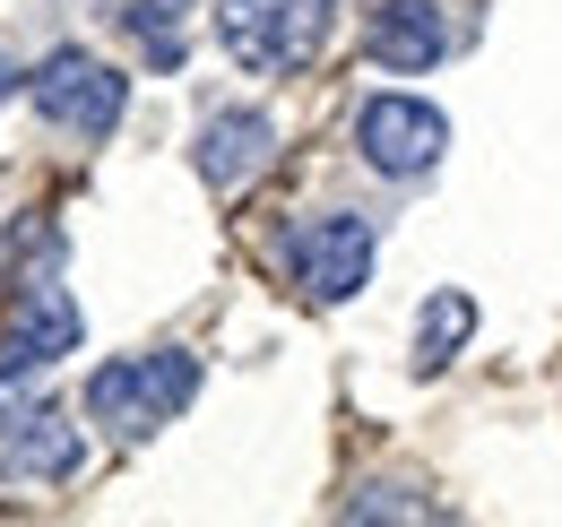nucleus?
I'll return each mask as SVG.
<instances>
[{
  "label": "nucleus",
  "instance_id": "1",
  "mask_svg": "<svg viewBox=\"0 0 562 527\" xmlns=\"http://www.w3.org/2000/svg\"><path fill=\"white\" fill-rule=\"evenodd\" d=\"M225 61L251 69V78H285V69H312L338 35V0H216L209 9Z\"/></svg>",
  "mask_w": 562,
  "mask_h": 527
},
{
  "label": "nucleus",
  "instance_id": "2",
  "mask_svg": "<svg viewBox=\"0 0 562 527\" xmlns=\"http://www.w3.org/2000/svg\"><path fill=\"white\" fill-rule=\"evenodd\" d=\"M191 397H200V355H191V346H147V355H113V363H95V381H87V415H95L113 441H147V433L173 424Z\"/></svg>",
  "mask_w": 562,
  "mask_h": 527
},
{
  "label": "nucleus",
  "instance_id": "3",
  "mask_svg": "<svg viewBox=\"0 0 562 527\" xmlns=\"http://www.w3.org/2000/svg\"><path fill=\"white\" fill-rule=\"evenodd\" d=\"M26 96H35V113L53 131H70V138H113L122 113H131V78L104 53H87V44H53L26 69Z\"/></svg>",
  "mask_w": 562,
  "mask_h": 527
},
{
  "label": "nucleus",
  "instance_id": "4",
  "mask_svg": "<svg viewBox=\"0 0 562 527\" xmlns=\"http://www.w3.org/2000/svg\"><path fill=\"white\" fill-rule=\"evenodd\" d=\"M355 156H363L381 182H424V173L450 156V113H441L432 96L381 87V96H363V113H355Z\"/></svg>",
  "mask_w": 562,
  "mask_h": 527
},
{
  "label": "nucleus",
  "instance_id": "5",
  "mask_svg": "<svg viewBox=\"0 0 562 527\" xmlns=\"http://www.w3.org/2000/svg\"><path fill=\"white\" fill-rule=\"evenodd\" d=\"M372 260H381L372 216L329 208V216H312V225L294 234V294L321 303V312H338V303H355V294L372 285Z\"/></svg>",
  "mask_w": 562,
  "mask_h": 527
},
{
  "label": "nucleus",
  "instance_id": "6",
  "mask_svg": "<svg viewBox=\"0 0 562 527\" xmlns=\"http://www.w3.org/2000/svg\"><path fill=\"white\" fill-rule=\"evenodd\" d=\"M78 355V303L61 277H26V294L9 303V321H0V381H18V372H44V363H61Z\"/></svg>",
  "mask_w": 562,
  "mask_h": 527
},
{
  "label": "nucleus",
  "instance_id": "7",
  "mask_svg": "<svg viewBox=\"0 0 562 527\" xmlns=\"http://www.w3.org/2000/svg\"><path fill=\"white\" fill-rule=\"evenodd\" d=\"M191 165H200V182H209L216 199L251 191V182L278 165V122H269L260 104H225V113H209V122H200Z\"/></svg>",
  "mask_w": 562,
  "mask_h": 527
},
{
  "label": "nucleus",
  "instance_id": "8",
  "mask_svg": "<svg viewBox=\"0 0 562 527\" xmlns=\"http://www.w3.org/2000/svg\"><path fill=\"white\" fill-rule=\"evenodd\" d=\"M0 459L18 467V475H35V484H70L78 459H87V433H78L61 406H44V397H0Z\"/></svg>",
  "mask_w": 562,
  "mask_h": 527
},
{
  "label": "nucleus",
  "instance_id": "9",
  "mask_svg": "<svg viewBox=\"0 0 562 527\" xmlns=\"http://www.w3.org/2000/svg\"><path fill=\"white\" fill-rule=\"evenodd\" d=\"M363 53H372L381 69H398V78L441 69V53H450V18H441V0H381V9L363 18Z\"/></svg>",
  "mask_w": 562,
  "mask_h": 527
},
{
  "label": "nucleus",
  "instance_id": "10",
  "mask_svg": "<svg viewBox=\"0 0 562 527\" xmlns=\"http://www.w3.org/2000/svg\"><path fill=\"white\" fill-rule=\"evenodd\" d=\"M468 337H476V294L468 285H432L416 312V372L432 381V372H450L459 355H468Z\"/></svg>",
  "mask_w": 562,
  "mask_h": 527
},
{
  "label": "nucleus",
  "instance_id": "11",
  "mask_svg": "<svg viewBox=\"0 0 562 527\" xmlns=\"http://www.w3.org/2000/svg\"><path fill=\"white\" fill-rule=\"evenodd\" d=\"M191 9L200 0H131L122 9V26H131L147 69H182V53H191Z\"/></svg>",
  "mask_w": 562,
  "mask_h": 527
},
{
  "label": "nucleus",
  "instance_id": "12",
  "mask_svg": "<svg viewBox=\"0 0 562 527\" xmlns=\"http://www.w3.org/2000/svg\"><path fill=\"white\" fill-rule=\"evenodd\" d=\"M338 519H441V502H424L416 484H355Z\"/></svg>",
  "mask_w": 562,
  "mask_h": 527
},
{
  "label": "nucleus",
  "instance_id": "13",
  "mask_svg": "<svg viewBox=\"0 0 562 527\" xmlns=\"http://www.w3.org/2000/svg\"><path fill=\"white\" fill-rule=\"evenodd\" d=\"M18 87H26V69H18V61H9V53H0V104H9Z\"/></svg>",
  "mask_w": 562,
  "mask_h": 527
}]
</instances>
